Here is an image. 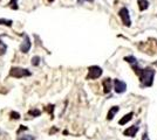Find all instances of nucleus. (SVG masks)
<instances>
[{
    "instance_id": "obj_1",
    "label": "nucleus",
    "mask_w": 157,
    "mask_h": 140,
    "mask_svg": "<svg viewBox=\"0 0 157 140\" xmlns=\"http://www.w3.org/2000/svg\"><path fill=\"white\" fill-rule=\"evenodd\" d=\"M134 73L136 74L140 78V82H141V87L142 88H149L154 83V77H155V69H152L150 67L147 68H141L138 66V63L131 66Z\"/></svg>"
},
{
    "instance_id": "obj_2",
    "label": "nucleus",
    "mask_w": 157,
    "mask_h": 140,
    "mask_svg": "<svg viewBox=\"0 0 157 140\" xmlns=\"http://www.w3.org/2000/svg\"><path fill=\"white\" fill-rule=\"evenodd\" d=\"M10 77L13 78H24V77H31L32 76V71L28 70L26 68L21 67H12L10 69Z\"/></svg>"
},
{
    "instance_id": "obj_3",
    "label": "nucleus",
    "mask_w": 157,
    "mask_h": 140,
    "mask_svg": "<svg viewBox=\"0 0 157 140\" xmlns=\"http://www.w3.org/2000/svg\"><path fill=\"white\" fill-rule=\"evenodd\" d=\"M102 68L98 66H90L88 68V74L86 76V80H98V77L102 76Z\"/></svg>"
},
{
    "instance_id": "obj_4",
    "label": "nucleus",
    "mask_w": 157,
    "mask_h": 140,
    "mask_svg": "<svg viewBox=\"0 0 157 140\" xmlns=\"http://www.w3.org/2000/svg\"><path fill=\"white\" fill-rule=\"evenodd\" d=\"M118 16L121 18L122 23L125 27H130L131 26V19H130V14H129V9L127 7H122L120 11H118Z\"/></svg>"
},
{
    "instance_id": "obj_5",
    "label": "nucleus",
    "mask_w": 157,
    "mask_h": 140,
    "mask_svg": "<svg viewBox=\"0 0 157 140\" xmlns=\"http://www.w3.org/2000/svg\"><path fill=\"white\" fill-rule=\"evenodd\" d=\"M31 47H32L31 39H29V36H28L27 34H25V35H24V41H22L21 45H20V52L24 54H27L29 52Z\"/></svg>"
},
{
    "instance_id": "obj_6",
    "label": "nucleus",
    "mask_w": 157,
    "mask_h": 140,
    "mask_svg": "<svg viewBox=\"0 0 157 140\" xmlns=\"http://www.w3.org/2000/svg\"><path fill=\"white\" fill-rule=\"evenodd\" d=\"M114 90H115L116 93L125 92V90H127V83L123 82V81L118 80V78L114 80Z\"/></svg>"
},
{
    "instance_id": "obj_7",
    "label": "nucleus",
    "mask_w": 157,
    "mask_h": 140,
    "mask_svg": "<svg viewBox=\"0 0 157 140\" xmlns=\"http://www.w3.org/2000/svg\"><path fill=\"white\" fill-rule=\"evenodd\" d=\"M140 123H137V124H135V125H132V126L128 127L127 130H124L123 131V134H124L125 137H130V138H134L135 135H136V133L138 132V130H140Z\"/></svg>"
},
{
    "instance_id": "obj_8",
    "label": "nucleus",
    "mask_w": 157,
    "mask_h": 140,
    "mask_svg": "<svg viewBox=\"0 0 157 140\" xmlns=\"http://www.w3.org/2000/svg\"><path fill=\"white\" fill-rule=\"evenodd\" d=\"M102 85H103V91L105 93H109L113 89V82H111V78H105L103 82H102Z\"/></svg>"
},
{
    "instance_id": "obj_9",
    "label": "nucleus",
    "mask_w": 157,
    "mask_h": 140,
    "mask_svg": "<svg viewBox=\"0 0 157 140\" xmlns=\"http://www.w3.org/2000/svg\"><path fill=\"white\" fill-rule=\"evenodd\" d=\"M118 111H120V106L117 105H115V106H111L109 109V111H108V113H107V119L108 120H113L114 119V117L116 116Z\"/></svg>"
},
{
    "instance_id": "obj_10",
    "label": "nucleus",
    "mask_w": 157,
    "mask_h": 140,
    "mask_svg": "<svg viewBox=\"0 0 157 140\" xmlns=\"http://www.w3.org/2000/svg\"><path fill=\"white\" fill-rule=\"evenodd\" d=\"M132 117H134V112H129V113L124 114V116L120 119L118 124H120V125H125L128 121H130V120L132 119Z\"/></svg>"
},
{
    "instance_id": "obj_11",
    "label": "nucleus",
    "mask_w": 157,
    "mask_h": 140,
    "mask_svg": "<svg viewBox=\"0 0 157 140\" xmlns=\"http://www.w3.org/2000/svg\"><path fill=\"white\" fill-rule=\"evenodd\" d=\"M137 5H138L140 11L143 12V11H145V9L149 7V1H148V0H138Z\"/></svg>"
},
{
    "instance_id": "obj_12",
    "label": "nucleus",
    "mask_w": 157,
    "mask_h": 140,
    "mask_svg": "<svg viewBox=\"0 0 157 140\" xmlns=\"http://www.w3.org/2000/svg\"><path fill=\"white\" fill-rule=\"evenodd\" d=\"M1 39H2V35H0V56L5 55L7 52V45Z\"/></svg>"
},
{
    "instance_id": "obj_13",
    "label": "nucleus",
    "mask_w": 157,
    "mask_h": 140,
    "mask_svg": "<svg viewBox=\"0 0 157 140\" xmlns=\"http://www.w3.org/2000/svg\"><path fill=\"white\" fill-rule=\"evenodd\" d=\"M124 61L125 62H128V63L131 64V66H134V64H136V63H137V60H136V57H135V56H125Z\"/></svg>"
},
{
    "instance_id": "obj_14",
    "label": "nucleus",
    "mask_w": 157,
    "mask_h": 140,
    "mask_svg": "<svg viewBox=\"0 0 157 140\" xmlns=\"http://www.w3.org/2000/svg\"><path fill=\"white\" fill-rule=\"evenodd\" d=\"M28 114L32 116V117H39L40 114H41V111H40L39 109H32V110L28 111Z\"/></svg>"
},
{
    "instance_id": "obj_15",
    "label": "nucleus",
    "mask_w": 157,
    "mask_h": 140,
    "mask_svg": "<svg viewBox=\"0 0 157 140\" xmlns=\"http://www.w3.org/2000/svg\"><path fill=\"white\" fill-rule=\"evenodd\" d=\"M17 140H35V138H34V135H32V134H22Z\"/></svg>"
},
{
    "instance_id": "obj_16",
    "label": "nucleus",
    "mask_w": 157,
    "mask_h": 140,
    "mask_svg": "<svg viewBox=\"0 0 157 140\" xmlns=\"http://www.w3.org/2000/svg\"><path fill=\"white\" fill-rule=\"evenodd\" d=\"M13 23V21L10 20V19H0V25H4V26L11 27Z\"/></svg>"
},
{
    "instance_id": "obj_17",
    "label": "nucleus",
    "mask_w": 157,
    "mask_h": 140,
    "mask_svg": "<svg viewBox=\"0 0 157 140\" xmlns=\"http://www.w3.org/2000/svg\"><path fill=\"white\" fill-rule=\"evenodd\" d=\"M8 5H10V7H11L12 9H14V11L19 9V5H18V0H11Z\"/></svg>"
},
{
    "instance_id": "obj_18",
    "label": "nucleus",
    "mask_w": 157,
    "mask_h": 140,
    "mask_svg": "<svg viewBox=\"0 0 157 140\" xmlns=\"http://www.w3.org/2000/svg\"><path fill=\"white\" fill-rule=\"evenodd\" d=\"M40 62H41V57L40 56H34V57H32V66L38 67L40 64Z\"/></svg>"
},
{
    "instance_id": "obj_19",
    "label": "nucleus",
    "mask_w": 157,
    "mask_h": 140,
    "mask_svg": "<svg viewBox=\"0 0 157 140\" xmlns=\"http://www.w3.org/2000/svg\"><path fill=\"white\" fill-rule=\"evenodd\" d=\"M10 117H11V119H14V120H18L20 119V113L19 112H17V111H12L11 113H10Z\"/></svg>"
},
{
    "instance_id": "obj_20",
    "label": "nucleus",
    "mask_w": 157,
    "mask_h": 140,
    "mask_svg": "<svg viewBox=\"0 0 157 140\" xmlns=\"http://www.w3.org/2000/svg\"><path fill=\"white\" fill-rule=\"evenodd\" d=\"M54 107H55V105H54V104H49V105H47L45 110H46L47 112L51 114V116H53V111H54Z\"/></svg>"
},
{
    "instance_id": "obj_21",
    "label": "nucleus",
    "mask_w": 157,
    "mask_h": 140,
    "mask_svg": "<svg viewBox=\"0 0 157 140\" xmlns=\"http://www.w3.org/2000/svg\"><path fill=\"white\" fill-rule=\"evenodd\" d=\"M94 0H78V5H82L83 2H93Z\"/></svg>"
},
{
    "instance_id": "obj_22",
    "label": "nucleus",
    "mask_w": 157,
    "mask_h": 140,
    "mask_svg": "<svg viewBox=\"0 0 157 140\" xmlns=\"http://www.w3.org/2000/svg\"><path fill=\"white\" fill-rule=\"evenodd\" d=\"M142 140H150L149 137H148V132H144L143 135H142Z\"/></svg>"
},
{
    "instance_id": "obj_23",
    "label": "nucleus",
    "mask_w": 157,
    "mask_h": 140,
    "mask_svg": "<svg viewBox=\"0 0 157 140\" xmlns=\"http://www.w3.org/2000/svg\"><path fill=\"white\" fill-rule=\"evenodd\" d=\"M27 130H28V128H27L26 126H22V125H21V126H20V128L18 130V134H19L21 131H27Z\"/></svg>"
},
{
    "instance_id": "obj_24",
    "label": "nucleus",
    "mask_w": 157,
    "mask_h": 140,
    "mask_svg": "<svg viewBox=\"0 0 157 140\" xmlns=\"http://www.w3.org/2000/svg\"><path fill=\"white\" fill-rule=\"evenodd\" d=\"M53 1H54V0H48V2H53Z\"/></svg>"
},
{
    "instance_id": "obj_25",
    "label": "nucleus",
    "mask_w": 157,
    "mask_h": 140,
    "mask_svg": "<svg viewBox=\"0 0 157 140\" xmlns=\"http://www.w3.org/2000/svg\"><path fill=\"white\" fill-rule=\"evenodd\" d=\"M0 1H1V0H0Z\"/></svg>"
}]
</instances>
